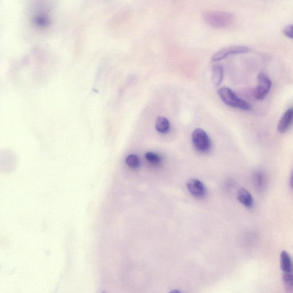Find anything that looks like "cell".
Listing matches in <instances>:
<instances>
[{
  "label": "cell",
  "mask_w": 293,
  "mask_h": 293,
  "mask_svg": "<svg viewBox=\"0 0 293 293\" xmlns=\"http://www.w3.org/2000/svg\"><path fill=\"white\" fill-rule=\"evenodd\" d=\"M234 19L233 14L227 12H209L204 16L205 22L215 28L228 27L233 23Z\"/></svg>",
  "instance_id": "6da1fadb"
},
{
  "label": "cell",
  "mask_w": 293,
  "mask_h": 293,
  "mask_svg": "<svg viewBox=\"0 0 293 293\" xmlns=\"http://www.w3.org/2000/svg\"><path fill=\"white\" fill-rule=\"evenodd\" d=\"M218 93L223 102L227 106L233 108H239L242 110H251V105L245 100L240 98L233 90L228 87H222L219 89Z\"/></svg>",
  "instance_id": "7a4b0ae2"
},
{
  "label": "cell",
  "mask_w": 293,
  "mask_h": 293,
  "mask_svg": "<svg viewBox=\"0 0 293 293\" xmlns=\"http://www.w3.org/2000/svg\"><path fill=\"white\" fill-rule=\"evenodd\" d=\"M192 142L195 149L202 153L210 150L211 142L207 132L201 128L195 129L192 133Z\"/></svg>",
  "instance_id": "3957f363"
},
{
  "label": "cell",
  "mask_w": 293,
  "mask_h": 293,
  "mask_svg": "<svg viewBox=\"0 0 293 293\" xmlns=\"http://www.w3.org/2000/svg\"><path fill=\"white\" fill-rule=\"evenodd\" d=\"M271 86L272 82L268 76L263 72H260L258 75V85L254 91L255 99L259 100L265 99L270 92Z\"/></svg>",
  "instance_id": "277c9868"
},
{
  "label": "cell",
  "mask_w": 293,
  "mask_h": 293,
  "mask_svg": "<svg viewBox=\"0 0 293 293\" xmlns=\"http://www.w3.org/2000/svg\"><path fill=\"white\" fill-rule=\"evenodd\" d=\"M248 46L243 45H235L226 47L218 50L211 57L212 61H218L225 59L228 56L235 54L245 53L250 51Z\"/></svg>",
  "instance_id": "5b68a950"
},
{
  "label": "cell",
  "mask_w": 293,
  "mask_h": 293,
  "mask_svg": "<svg viewBox=\"0 0 293 293\" xmlns=\"http://www.w3.org/2000/svg\"><path fill=\"white\" fill-rule=\"evenodd\" d=\"M186 187L189 193L195 198H202L205 196L206 187L201 180L190 179L187 181Z\"/></svg>",
  "instance_id": "8992f818"
},
{
  "label": "cell",
  "mask_w": 293,
  "mask_h": 293,
  "mask_svg": "<svg viewBox=\"0 0 293 293\" xmlns=\"http://www.w3.org/2000/svg\"><path fill=\"white\" fill-rule=\"evenodd\" d=\"M293 108H289L282 115L277 126L278 131L283 133L287 132L290 127L293 121Z\"/></svg>",
  "instance_id": "52a82bcc"
},
{
  "label": "cell",
  "mask_w": 293,
  "mask_h": 293,
  "mask_svg": "<svg viewBox=\"0 0 293 293\" xmlns=\"http://www.w3.org/2000/svg\"><path fill=\"white\" fill-rule=\"evenodd\" d=\"M281 268L282 273H292V259L287 251H282L281 252Z\"/></svg>",
  "instance_id": "ba28073f"
},
{
  "label": "cell",
  "mask_w": 293,
  "mask_h": 293,
  "mask_svg": "<svg viewBox=\"0 0 293 293\" xmlns=\"http://www.w3.org/2000/svg\"><path fill=\"white\" fill-rule=\"evenodd\" d=\"M237 199L241 204L247 208H251L253 205V198L251 193L245 189H241L238 192Z\"/></svg>",
  "instance_id": "9c48e42d"
},
{
  "label": "cell",
  "mask_w": 293,
  "mask_h": 293,
  "mask_svg": "<svg viewBox=\"0 0 293 293\" xmlns=\"http://www.w3.org/2000/svg\"><path fill=\"white\" fill-rule=\"evenodd\" d=\"M223 68L220 66H215L212 68L211 81L215 86H218L223 81Z\"/></svg>",
  "instance_id": "30bf717a"
},
{
  "label": "cell",
  "mask_w": 293,
  "mask_h": 293,
  "mask_svg": "<svg viewBox=\"0 0 293 293\" xmlns=\"http://www.w3.org/2000/svg\"><path fill=\"white\" fill-rule=\"evenodd\" d=\"M156 129L159 132L166 133L170 129V123L167 118L159 117L156 122Z\"/></svg>",
  "instance_id": "8fae6325"
},
{
  "label": "cell",
  "mask_w": 293,
  "mask_h": 293,
  "mask_svg": "<svg viewBox=\"0 0 293 293\" xmlns=\"http://www.w3.org/2000/svg\"><path fill=\"white\" fill-rule=\"evenodd\" d=\"M282 281L286 292L287 293H293V277L292 273H282Z\"/></svg>",
  "instance_id": "7c38bea8"
},
{
  "label": "cell",
  "mask_w": 293,
  "mask_h": 293,
  "mask_svg": "<svg viewBox=\"0 0 293 293\" xmlns=\"http://www.w3.org/2000/svg\"><path fill=\"white\" fill-rule=\"evenodd\" d=\"M126 164L130 168L135 169L139 167L140 160L136 155H131L126 158Z\"/></svg>",
  "instance_id": "4fadbf2b"
},
{
  "label": "cell",
  "mask_w": 293,
  "mask_h": 293,
  "mask_svg": "<svg viewBox=\"0 0 293 293\" xmlns=\"http://www.w3.org/2000/svg\"><path fill=\"white\" fill-rule=\"evenodd\" d=\"M146 158L148 162L153 165H158L161 164L162 159L160 155L154 153H147L146 155Z\"/></svg>",
  "instance_id": "5bb4252c"
},
{
  "label": "cell",
  "mask_w": 293,
  "mask_h": 293,
  "mask_svg": "<svg viewBox=\"0 0 293 293\" xmlns=\"http://www.w3.org/2000/svg\"><path fill=\"white\" fill-rule=\"evenodd\" d=\"M254 182L256 188L259 190H262L265 184V178L262 172L256 171L254 174Z\"/></svg>",
  "instance_id": "9a60e30c"
},
{
  "label": "cell",
  "mask_w": 293,
  "mask_h": 293,
  "mask_svg": "<svg viewBox=\"0 0 293 293\" xmlns=\"http://www.w3.org/2000/svg\"><path fill=\"white\" fill-rule=\"evenodd\" d=\"M293 25L292 24H289L286 25L282 30V33L284 34L287 38L293 39Z\"/></svg>",
  "instance_id": "2e32d148"
},
{
  "label": "cell",
  "mask_w": 293,
  "mask_h": 293,
  "mask_svg": "<svg viewBox=\"0 0 293 293\" xmlns=\"http://www.w3.org/2000/svg\"><path fill=\"white\" fill-rule=\"evenodd\" d=\"M169 293H182L179 290H177V289H173L171 291H170Z\"/></svg>",
  "instance_id": "e0dca14e"
}]
</instances>
